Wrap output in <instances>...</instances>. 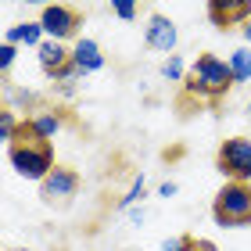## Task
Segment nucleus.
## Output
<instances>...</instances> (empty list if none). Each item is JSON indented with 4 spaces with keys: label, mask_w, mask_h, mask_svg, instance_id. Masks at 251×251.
I'll list each match as a JSON object with an SVG mask.
<instances>
[{
    "label": "nucleus",
    "mask_w": 251,
    "mask_h": 251,
    "mask_svg": "<svg viewBox=\"0 0 251 251\" xmlns=\"http://www.w3.org/2000/svg\"><path fill=\"white\" fill-rule=\"evenodd\" d=\"M187 94L190 97H201V100H215L223 94H230L237 86V79L230 72V65L215 54H198V61L190 65V75L183 79Z\"/></svg>",
    "instance_id": "1"
},
{
    "label": "nucleus",
    "mask_w": 251,
    "mask_h": 251,
    "mask_svg": "<svg viewBox=\"0 0 251 251\" xmlns=\"http://www.w3.org/2000/svg\"><path fill=\"white\" fill-rule=\"evenodd\" d=\"M7 158H11V169H15L22 179H36V183H43V179L54 173V151H50V144L32 140L29 129H25V122H22V136L7 147Z\"/></svg>",
    "instance_id": "2"
},
{
    "label": "nucleus",
    "mask_w": 251,
    "mask_h": 251,
    "mask_svg": "<svg viewBox=\"0 0 251 251\" xmlns=\"http://www.w3.org/2000/svg\"><path fill=\"white\" fill-rule=\"evenodd\" d=\"M212 215L223 230L251 226V183H226L212 201Z\"/></svg>",
    "instance_id": "3"
},
{
    "label": "nucleus",
    "mask_w": 251,
    "mask_h": 251,
    "mask_svg": "<svg viewBox=\"0 0 251 251\" xmlns=\"http://www.w3.org/2000/svg\"><path fill=\"white\" fill-rule=\"evenodd\" d=\"M215 165L226 176V183H251V140L248 136H230L219 144Z\"/></svg>",
    "instance_id": "4"
},
{
    "label": "nucleus",
    "mask_w": 251,
    "mask_h": 251,
    "mask_svg": "<svg viewBox=\"0 0 251 251\" xmlns=\"http://www.w3.org/2000/svg\"><path fill=\"white\" fill-rule=\"evenodd\" d=\"M36 22L43 25V36L58 40V43L72 40L75 32H79V11L68 7V4H43V11H40Z\"/></svg>",
    "instance_id": "5"
},
{
    "label": "nucleus",
    "mask_w": 251,
    "mask_h": 251,
    "mask_svg": "<svg viewBox=\"0 0 251 251\" xmlns=\"http://www.w3.org/2000/svg\"><path fill=\"white\" fill-rule=\"evenodd\" d=\"M40 190H43V201H72L75 194H79V173L75 169H65V165H54V173L40 183Z\"/></svg>",
    "instance_id": "6"
},
{
    "label": "nucleus",
    "mask_w": 251,
    "mask_h": 251,
    "mask_svg": "<svg viewBox=\"0 0 251 251\" xmlns=\"http://www.w3.org/2000/svg\"><path fill=\"white\" fill-rule=\"evenodd\" d=\"M144 40H147V47H151V50L173 54V50H176L179 32H176V25H173V18H165V15H151V18H147V29H144Z\"/></svg>",
    "instance_id": "7"
},
{
    "label": "nucleus",
    "mask_w": 251,
    "mask_h": 251,
    "mask_svg": "<svg viewBox=\"0 0 251 251\" xmlns=\"http://www.w3.org/2000/svg\"><path fill=\"white\" fill-rule=\"evenodd\" d=\"M36 58H40V68L47 79H58L68 65H72V47H65L58 40H43L36 47Z\"/></svg>",
    "instance_id": "8"
},
{
    "label": "nucleus",
    "mask_w": 251,
    "mask_h": 251,
    "mask_svg": "<svg viewBox=\"0 0 251 251\" xmlns=\"http://www.w3.org/2000/svg\"><path fill=\"white\" fill-rule=\"evenodd\" d=\"M72 65L79 68V75H90V72H100L104 68V54H100V43L90 40V36H79L72 43Z\"/></svg>",
    "instance_id": "9"
},
{
    "label": "nucleus",
    "mask_w": 251,
    "mask_h": 251,
    "mask_svg": "<svg viewBox=\"0 0 251 251\" xmlns=\"http://www.w3.org/2000/svg\"><path fill=\"white\" fill-rule=\"evenodd\" d=\"M208 18H212L215 29H226L230 22H241V25H248L251 4H241V0H212V4H208Z\"/></svg>",
    "instance_id": "10"
},
{
    "label": "nucleus",
    "mask_w": 251,
    "mask_h": 251,
    "mask_svg": "<svg viewBox=\"0 0 251 251\" xmlns=\"http://www.w3.org/2000/svg\"><path fill=\"white\" fill-rule=\"evenodd\" d=\"M25 129H29V136L32 140H54L61 129H65V119L58 115V111H50V108H36L32 111V119L25 122Z\"/></svg>",
    "instance_id": "11"
},
{
    "label": "nucleus",
    "mask_w": 251,
    "mask_h": 251,
    "mask_svg": "<svg viewBox=\"0 0 251 251\" xmlns=\"http://www.w3.org/2000/svg\"><path fill=\"white\" fill-rule=\"evenodd\" d=\"M43 40L47 36H43L40 22H18V25L4 29V43H15V47H40Z\"/></svg>",
    "instance_id": "12"
},
{
    "label": "nucleus",
    "mask_w": 251,
    "mask_h": 251,
    "mask_svg": "<svg viewBox=\"0 0 251 251\" xmlns=\"http://www.w3.org/2000/svg\"><path fill=\"white\" fill-rule=\"evenodd\" d=\"M226 65H230L237 83H251V47H237L230 58H226Z\"/></svg>",
    "instance_id": "13"
},
{
    "label": "nucleus",
    "mask_w": 251,
    "mask_h": 251,
    "mask_svg": "<svg viewBox=\"0 0 251 251\" xmlns=\"http://www.w3.org/2000/svg\"><path fill=\"white\" fill-rule=\"evenodd\" d=\"M144 194H147V179H144V173H140V176H133L129 190H126L122 198H119V212H129V208H136Z\"/></svg>",
    "instance_id": "14"
},
{
    "label": "nucleus",
    "mask_w": 251,
    "mask_h": 251,
    "mask_svg": "<svg viewBox=\"0 0 251 251\" xmlns=\"http://www.w3.org/2000/svg\"><path fill=\"white\" fill-rule=\"evenodd\" d=\"M158 72H162L165 83H183V79H187V75H183V58H179V54H169Z\"/></svg>",
    "instance_id": "15"
},
{
    "label": "nucleus",
    "mask_w": 251,
    "mask_h": 251,
    "mask_svg": "<svg viewBox=\"0 0 251 251\" xmlns=\"http://www.w3.org/2000/svg\"><path fill=\"white\" fill-rule=\"evenodd\" d=\"M22 136V126H18V119H15V111H0V140H7V144H15Z\"/></svg>",
    "instance_id": "16"
},
{
    "label": "nucleus",
    "mask_w": 251,
    "mask_h": 251,
    "mask_svg": "<svg viewBox=\"0 0 251 251\" xmlns=\"http://www.w3.org/2000/svg\"><path fill=\"white\" fill-rule=\"evenodd\" d=\"M15 104H36V94L32 90H25V86H11L7 90V111H15Z\"/></svg>",
    "instance_id": "17"
},
{
    "label": "nucleus",
    "mask_w": 251,
    "mask_h": 251,
    "mask_svg": "<svg viewBox=\"0 0 251 251\" xmlns=\"http://www.w3.org/2000/svg\"><path fill=\"white\" fill-rule=\"evenodd\" d=\"M111 15L122 18V22H133L136 15H140V7H136L133 0H115V4H111Z\"/></svg>",
    "instance_id": "18"
},
{
    "label": "nucleus",
    "mask_w": 251,
    "mask_h": 251,
    "mask_svg": "<svg viewBox=\"0 0 251 251\" xmlns=\"http://www.w3.org/2000/svg\"><path fill=\"white\" fill-rule=\"evenodd\" d=\"M15 54H18L15 43H0V72H11V65H15Z\"/></svg>",
    "instance_id": "19"
},
{
    "label": "nucleus",
    "mask_w": 251,
    "mask_h": 251,
    "mask_svg": "<svg viewBox=\"0 0 251 251\" xmlns=\"http://www.w3.org/2000/svg\"><path fill=\"white\" fill-rule=\"evenodd\" d=\"M183 251H215L208 241H194V237H187V244H183Z\"/></svg>",
    "instance_id": "20"
},
{
    "label": "nucleus",
    "mask_w": 251,
    "mask_h": 251,
    "mask_svg": "<svg viewBox=\"0 0 251 251\" xmlns=\"http://www.w3.org/2000/svg\"><path fill=\"white\" fill-rule=\"evenodd\" d=\"M187 237H169V241H162V251H183Z\"/></svg>",
    "instance_id": "21"
},
{
    "label": "nucleus",
    "mask_w": 251,
    "mask_h": 251,
    "mask_svg": "<svg viewBox=\"0 0 251 251\" xmlns=\"http://www.w3.org/2000/svg\"><path fill=\"white\" fill-rule=\"evenodd\" d=\"M176 190H179V187L173 183V179H165V183L158 187V198H176Z\"/></svg>",
    "instance_id": "22"
},
{
    "label": "nucleus",
    "mask_w": 251,
    "mask_h": 251,
    "mask_svg": "<svg viewBox=\"0 0 251 251\" xmlns=\"http://www.w3.org/2000/svg\"><path fill=\"white\" fill-rule=\"evenodd\" d=\"M144 219H147L144 208H129V223H133V226H144Z\"/></svg>",
    "instance_id": "23"
},
{
    "label": "nucleus",
    "mask_w": 251,
    "mask_h": 251,
    "mask_svg": "<svg viewBox=\"0 0 251 251\" xmlns=\"http://www.w3.org/2000/svg\"><path fill=\"white\" fill-rule=\"evenodd\" d=\"M244 40L251 43V18H248V25H244Z\"/></svg>",
    "instance_id": "24"
},
{
    "label": "nucleus",
    "mask_w": 251,
    "mask_h": 251,
    "mask_svg": "<svg viewBox=\"0 0 251 251\" xmlns=\"http://www.w3.org/2000/svg\"><path fill=\"white\" fill-rule=\"evenodd\" d=\"M7 251H29V248H7Z\"/></svg>",
    "instance_id": "25"
},
{
    "label": "nucleus",
    "mask_w": 251,
    "mask_h": 251,
    "mask_svg": "<svg viewBox=\"0 0 251 251\" xmlns=\"http://www.w3.org/2000/svg\"><path fill=\"white\" fill-rule=\"evenodd\" d=\"M248 115H251V100H248Z\"/></svg>",
    "instance_id": "26"
}]
</instances>
